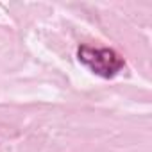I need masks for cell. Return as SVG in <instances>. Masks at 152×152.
<instances>
[{"label": "cell", "instance_id": "cell-1", "mask_svg": "<svg viewBox=\"0 0 152 152\" xmlns=\"http://www.w3.org/2000/svg\"><path fill=\"white\" fill-rule=\"evenodd\" d=\"M77 59L83 66H86L91 73L102 79H113L124 70L125 61L115 50L107 47H91L81 45L77 48Z\"/></svg>", "mask_w": 152, "mask_h": 152}]
</instances>
